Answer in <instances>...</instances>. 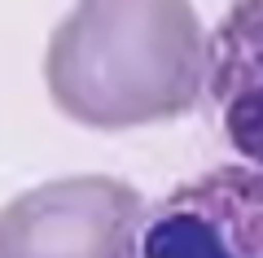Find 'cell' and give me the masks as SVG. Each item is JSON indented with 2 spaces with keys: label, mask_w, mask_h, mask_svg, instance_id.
<instances>
[{
  "label": "cell",
  "mask_w": 263,
  "mask_h": 258,
  "mask_svg": "<svg viewBox=\"0 0 263 258\" xmlns=\"http://www.w3.org/2000/svg\"><path fill=\"white\" fill-rule=\"evenodd\" d=\"M44 88L97 131L180 118L206 92V31L193 0H75L44 48Z\"/></svg>",
  "instance_id": "1"
},
{
  "label": "cell",
  "mask_w": 263,
  "mask_h": 258,
  "mask_svg": "<svg viewBox=\"0 0 263 258\" xmlns=\"http://www.w3.org/2000/svg\"><path fill=\"white\" fill-rule=\"evenodd\" d=\"M123 258H263V166H215L141 206Z\"/></svg>",
  "instance_id": "2"
},
{
  "label": "cell",
  "mask_w": 263,
  "mask_h": 258,
  "mask_svg": "<svg viewBox=\"0 0 263 258\" xmlns=\"http://www.w3.org/2000/svg\"><path fill=\"white\" fill-rule=\"evenodd\" d=\"M141 206L114 175L44 180L0 206V258H123Z\"/></svg>",
  "instance_id": "3"
},
{
  "label": "cell",
  "mask_w": 263,
  "mask_h": 258,
  "mask_svg": "<svg viewBox=\"0 0 263 258\" xmlns=\"http://www.w3.org/2000/svg\"><path fill=\"white\" fill-rule=\"evenodd\" d=\"M206 92L228 145L263 166V0H233L206 35Z\"/></svg>",
  "instance_id": "4"
}]
</instances>
